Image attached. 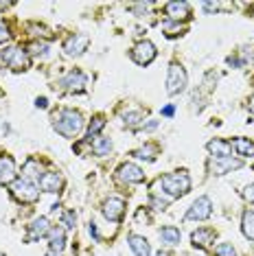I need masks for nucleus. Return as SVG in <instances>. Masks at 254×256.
Returning <instances> with one entry per match:
<instances>
[{
  "mask_svg": "<svg viewBox=\"0 0 254 256\" xmlns=\"http://www.w3.org/2000/svg\"><path fill=\"white\" fill-rule=\"evenodd\" d=\"M53 127L62 136L66 138H74L84 127V116L74 110H60L55 116H53Z\"/></svg>",
  "mask_w": 254,
  "mask_h": 256,
  "instance_id": "nucleus-1",
  "label": "nucleus"
},
{
  "mask_svg": "<svg viewBox=\"0 0 254 256\" xmlns=\"http://www.w3.org/2000/svg\"><path fill=\"white\" fill-rule=\"evenodd\" d=\"M160 184H162V190L166 197H180V195H186L190 190V180L186 176V171H176V173H169V176L160 178Z\"/></svg>",
  "mask_w": 254,
  "mask_h": 256,
  "instance_id": "nucleus-2",
  "label": "nucleus"
},
{
  "mask_svg": "<svg viewBox=\"0 0 254 256\" xmlns=\"http://www.w3.org/2000/svg\"><path fill=\"white\" fill-rule=\"evenodd\" d=\"M11 193H14V197L22 204H33L38 202L40 197V188L33 182H28V180H16L14 184H11Z\"/></svg>",
  "mask_w": 254,
  "mask_h": 256,
  "instance_id": "nucleus-3",
  "label": "nucleus"
},
{
  "mask_svg": "<svg viewBox=\"0 0 254 256\" xmlns=\"http://www.w3.org/2000/svg\"><path fill=\"white\" fill-rule=\"evenodd\" d=\"M2 62L7 64L9 68H14L16 72L26 70V68H28V55H26V50L18 48V46L4 48V50H2Z\"/></svg>",
  "mask_w": 254,
  "mask_h": 256,
  "instance_id": "nucleus-4",
  "label": "nucleus"
},
{
  "mask_svg": "<svg viewBox=\"0 0 254 256\" xmlns=\"http://www.w3.org/2000/svg\"><path fill=\"white\" fill-rule=\"evenodd\" d=\"M186 88V70L180 64H171L169 66V77H166V92L169 94H178Z\"/></svg>",
  "mask_w": 254,
  "mask_h": 256,
  "instance_id": "nucleus-5",
  "label": "nucleus"
},
{
  "mask_svg": "<svg viewBox=\"0 0 254 256\" xmlns=\"http://www.w3.org/2000/svg\"><path fill=\"white\" fill-rule=\"evenodd\" d=\"M210 212H212V202H210V197L202 195V197H198V200L193 202V206L188 208L186 219L204 221V219H208V217H210Z\"/></svg>",
  "mask_w": 254,
  "mask_h": 256,
  "instance_id": "nucleus-6",
  "label": "nucleus"
},
{
  "mask_svg": "<svg viewBox=\"0 0 254 256\" xmlns=\"http://www.w3.org/2000/svg\"><path fill=\"white\" fill-rule=\"evenodd\" d=\"M132 60H134L136 64H140V66L152 64L156 60V46L152 42H147V40L138 42L134 48H132Z\"/></svg>",
  "mask_w": 254,
  "mask_h": 256,
  "instance_id": "nucleus-7",
  "label": "nucleus"
},
{
  "mask_svg": "<svg viewBox=\"0 0 254 256\" xmlns=\"http://www.w3.org/2000/svg\"><path fill=\"white\" fill-rule=\"evenodd\" d=\"M116 178L120 180V182H125V184H140L142 180H145V173H142L140 166L132 164V162H125V164L118 166Z\"/></svg>",
  "mask_w": 254,
  "mask_h": 256,
  "instance_id": "nucleus-8",
  "label": "nucleus"
},
{
  "mask_svg": "<svg viewBox=\"0 0 254 256\" xmlns=\"http://www.w3.org/2000/svg\"><path fill=\"white\" fill-rule=\"evenodd\" d=\"M90 44V38L88 36H82V33H74L64 42V50H66V55L70 57H79L86 53V48H88Z\"/></svg>",
  "mask_w": 254,
  "mask_h": 256,
  "instance_id": "nucleus-9",
  "label": "nucleus"
},
{
  "mask_svg": "<svg viewBox=\"0 0 254 256\" xmlns=\"http://www.w3.org/2000/svg\"><path fill=\"white\" fill-rule=\"evenodd\" d=\"M60 86L64 90H68V92H84L86 90V86H88V77H86L84 72H79V70H70L60 81Z\"/></svg>",
  "mask_w": 254,
  "mask_h": 256,
  "instance_id": "nucleus-10",
  "label": "nucleus"
},
{
  "mask_svg": "<svg viewBox=\"0 0 254 256\" xmlns=\"http://www.w3.org/2000/svg\"><path fill=\"white\" fill-rule=\"evenodd\" d=\"M125 212V202L120 197H110V200L103 202V214H106L108 221H118Z\"/></svg>",
  "mask_w": 254,
  "mask_h": 256,
  "instance_id": "nucleus-11",
  "label": "nucleus"
},
{
  "mask_svg": "<svg viewBox=\"0 0 254 256\" xmlns=\"http://www.w3.org/2000/svg\"><path fill=\"white\" fill-rule=\"evenodd\" d=\"M210 173L212 176H226L228 171L241 166V160H232V158H212L210 160Z\"/></svg>",
  "mask_w": 254,
  "mask_h": 256,
  "instance_id": "nucleus-12",
  "label": "nucleus"
},
{
  "mask_svg": "<svg viewBox=\"0 0 254 256\" xmlns=\"http://www.w3.org/2000/svg\"><path fill=\"white\" fill-rule=\"evenodd\" d=\"M166 16L171 22H180L190 18V4L188 2H169L166 4Z\"/></svg>",
  "mask_w": 254,
  "mask_h": 256,
  "instance_id": "nucleus-13",
  "label": "nucleus"
},
{
  "mask_svg": "<svg viewBox=\"0 0 254 256\" xmlns=\"http://www.w3.org/2000/svg\"><path fill=\"white\" fill-rule=\"evenodd\" d=\"M48 246H50V252L55 254H60L66 248V230L62 226H55V228L48 230Z\"/></svg>",
  "mask_w": 254,
  "mask_h": 256,
  "instance_id": "nucleus-14",
  "label": "nucleus"
},
{
  "mask_svg": "<svg viewBox=\"0 0 254 256\" xmlns=\"http://www.w3.org/2000/svg\"><path fill=\"white\" fill-rule=\"evenodd\" d=\"M48 219L46 217H38V219H33V224L28 226V232H26V238L28 241H38V238H42L48 234Z\"/></svg>",
  "mask_w": 254,
  "mask_h": 256,
  "instance_id": "nucleus-15",
  "label": "nucleus"
},
{
  "mask_svg": "<svg viewBox=\"0 0 254 256\" xmlns=\"http://www.w3.org/2000/svg\"><path fill=\"white\" fill-rule=\"evenodd\" d=\"M40 186H42V190L46 193H57V190L62 188V176L55 171H48V173H42V178H40Z\"/></svg>",
  "mask_w": 254,
  "mask_h": 256,
  "instance_id": "nucleus-16",
  "label": "nucleus"
},
{
  "mask_svg": "<svg viewBox=\"0 0 254 256\" xmlns=\"http://www.w3.org/2000/svg\"><path fill=\"white\" fill-rule=\"evenodd\" d=\"M190 241H193L195 248H208L212 241H215V230L210 228H200L190 234Z\"/></svg>",
  "mask_w": 254,
  "mask_h": 256,
  "instance_id": "nucleus-17",
  "label": "nucleus"
},
{
  "mask_svg": "<svg viewBox=\"0 0 254 256\" xmlns=\"http://www.w3.org/2000/svg\"><path fill=\"white\" fill-rule=\"evenodd\" d=\"M16 178V162L9 156L0 158V184H9Z\"/></svg>",
  "mask_w": 254,
  "mask_h": 256,
  "instance_id": "nucleus-18",
  "label": "nucleus"
},
{
  "mask_svg": "<svg viewBox=\"0 0 254 256\" xmlns=\"http://www.w3.org/2000/svg\"><path fill=\"white\" fill-rule=\"evenodd\" d=\"M130 248L136 256H149L152 254V248H149V241L145 236H138V234H130Z\"/></svg>",
  "mask_w": 254,
  "mask_h": 256,
  "instance_id": "nucleus-19",
  "label": "nucleus"
},
{
  "mask_svg": "<svg viewBox=\"0 0 254 256\" xmlns=\"http://www.w3.org/2000/svg\"><path fill=\"white\" fill-rule=\"evenodd\" d=\"M158 236L164 246H178V243H180V230H178L176 226H164V228H160Z\"/></svg>",
  "mask_w": 254,
  "mask_h": 256,
  "instance_id": "nucleus-20",
  "label": "nucleus"
},
{
  "mask_svg": "<svg viewBox=\"0 0 254 256\" xmlns=\"http://www.w3.org/2000/svg\"><path fill=\"white\" fill-rule=\"evenodd\" d=\"M208 151L212 154V158H230L232 144L226 142V140H210L208 142Z\"/></svg>",
  "mask_w": 254,
  "mask_h": 256,
  "instance_id": "nucleus-21",
  "label": "nucleus"
},
{
  "mask_svg": "<svg viewBox=\"0 0 254 256\" xmlns=\"http://www.w3.org/2000/svg\"><path fill=\"white\" fill-rule=\"evenodd\" d=\"M232 149L244 158H252L254 156V142H250L248 138H234L232 140Z\"/></svg>",
  "mask_w": 254,
  "mask_h": 256,
  "instance_id": "nucleus-22",
  "label": "nucleus"
},
{
  "mask_svg": "<svg viewBox=\"0 0 254 256\" xmlns=\"http://www.w3.org/2000/svg\"><path fill=\"white\" fill-rule=\"evenodd\" d=\"M92 151H94L96 156H108L110 151H112V140L103 138V136H96L94 140H92Z\"/></svg>",
  "mask_w": 254,
  "mask_h": 256,
  "instance_id": "nucleus-23",
  "label": "nucleus"
},
{
  "mask_svg": "<svg viewBox=\"0 0 254 256\" xmlns=\"http://www.w3.org/2000/svg\"><path fill=\"white\" fill-rule=\"evenodd\" d=\"M241 230H244V234L250 238V241H254V210H246V212H244Z\"/></svg>",
  "mask_w": 254,
  "mask_h": 256,
  "instance_id": "nucleus-24",
  "label": "nucleus"
},
{
  "mask_svg": "<svg viewBox=\"0 0 254 256\" xmlns=\"http://www.w3.org/2000/svg\"><path fill=\"white\" fill-rule=\"evenodd\" d=\"M22 173H24V176H22V178L28 180V182H33V184H36V180L42 178V176H40V173H42V171H40V164H38L36 160H28L26 164H24V171H22Z\"/></svg>",
  "mask_w": 254,
  "mask_h": 256,
  "instance_id": "nucleus-25",
  "label": "nucleus"
},
{
  "mask_svg": "<svg viewBox=\"0 0 254 256\" xmlns=\"http://www.w3.org/2000/svg\"><path fill=\"white\" fill-rule=\"evenodd\" d=\"M123 120L127 127H136L140 120H145V114H142V110H127L123 112Z\"/></svg>",
  "mask_w": 254,
  "mask_h": 256,
  "instance_id": "nucleus-26",
  "label": "nucleus"
},
{
  "mask_svg": "<svg viewBox=\"0 0 254 256\" xmlns=\"http://www.w3.org/2000/svg\"><path fill=\"white\" fill-rule=\"evenodd\" d=\"M156 154H158V147H156V144H147V147L134 151L132 156H134V158H140V160H154Z\"/></svg>",
  "mask_w": 254,
  "mask_h": 256,
  "instance_id": "nucleus-27",
  "label": "nucleus"
},
{
  "mask_svg": "<svg viewBox=\"0 0 254 256\" xmlns=\"http://www.w3.org/2000/svg\"><path fill=\"white\" fill-rule=\"evenodd\" d=\"M103 127H106V118H103V116H96V118L90 123V127H88V140L96 138V134H99Z\"/></svg>",
  "mask_w": 254,
  "mask_h": 256,
  "instance_id": "nucleus-28",
  "label": "nucleus"
},
{
  "mask_svg": "<svg viewBox=\"0 0 254 256\" xmlns=\"http://www.w3.org/2000/svg\"><path fill=\"white\" fill-rule=\"evenodd\" d=\"M215 256H236V250L230 243H219L215 248Z\"/></svg>",
  "mask_w": 254,
  "mask_h": 256,
  "instance_id": "nucleus-29",
  "label": "nucleus"
},
{
  "mask_svg": "<svg viewBox=\"0 0 254 256\" xmlns=\"http://www.w3.org/2000/svg\"><path fill=\"white\" fill-rule=\"evenodd\" d=\"M162 28H164V33H166L169 38H173V36H180L178 31H182V28H180V22L176 24V22H171V20H169V22H164Z\"/></svg>",
  "mask_w": 254,
  "mask_h": 256,
  "instance_id": "nucleus-30",
  "label": "nucleus"
},
{
  "mask_svg": "<svg viewBox=\"0 0 254 256\" xmlns=\"http://www.w3.org/2000/svg\"><path fill=\"white\" fill-rule=\"evenodd\" d=\"M74 224H77V214H74L72 210L64 212V226H66L68 230H72V228H74Z\"/></svg>",
  "mask_w": 254,
  "mask_h": 256,
  "instance_id": "nucleus-31",
  "label": "nucleus"
},
{
  "mask_svg": "<svg viewBox=\"0 0 254 256\" xmlns=\"http://www.w3.org/2000/svg\"><path fill=\"white\" fill-rule=\"evenodd\" d=\"M46 48H48V44L46 42H36V44H31V55H46Z\"/></svg>",
  "mask_w": 254,
  "mask_h": 256,
  "instance_id": "nucleus-32",
  "label": "nucleus"
},
{
  "mask_svg": "<svg viewBox=\"0 0 254 256\" xmlns=\"http://www.w3.org/2000/svg\"><path fill=\"white\" fill-rule=\"evenodd\" d=\"M9 38H11V33H9V28H7V24H4V22H2V20H0V44L9 42Z\"/></svg>",
  "mask_w": 254,
  "mask_h": 256,
  "instance_id": "nucleus-33",
  "label": "nucleus"
},
{
  "mask_svg": "<svg viewBox=\"0 0 254 256\" xmlns=\"http://www.w3.org/2000/svg\"><path fill=\"white\" fill-rule=\"evenodd\" d=\"M241 195H244V200H248V202H254V184H248Z\"/></svg>",
  "mask_w": 254,
  "mask_h": 256,
  "instance_id": "nucleus-34",
  "label": "nucleus"
},
{
  "mask_svg": "<svg viewBox=\"0 0 254 256\" xmlns=\"http://www.w3.org/2000/svg\"><path fill=\"white\" fill-rule=\"evenodd\" d=\"M88 232H90L92 238H99V232H96V224H90V226H88Z\"/></svg>",
  "mask_w": 254,
  "mask_h": 256,
  "instance_id": "nucleus-35",
  "label": "nucleus"
},
{
  "mask_svg": "<svg viewBox=\"0 0 254 256\" xmlns=\"http://www.w3.org/2000/svg\"><path fill=\"white\" fill-rule=\"evenodd\" d=\"M156 127H158V120H152V123H142V130H147V132H154L156 130Z\"/></svg>",
  "mask_w": 254,
  "mask_h": 256,
  "instance_id": "nucleus-36",
  "label": "nucleus"
},
{
  "mask_svg": "<svg viewBox=\"0 0 254 256\" xmlns=\"http://www.w3.org/2000/svg\"><path fill=\"white\" fill-rule=\"evenodd\" d=\"M173 112H176V108H173V106H166V108L162 110V116H173Z\"/></svg>",
  "mask_w": 254,
  "mask_h": 256,
  "instance_id": "nucleus-37",
  "label": "nucleus"
},
{
  "mask_svg": "<svg viewBox=\"0 0 254 256\" xmlns=\"http://www.w3.org/2000/svg\"><path fill=\"white\" fill-rule=\"evenodd\" d=\"M36 106H38V108H46V106H48V103H46V98H44V96H40L38 101H36Z\"/></svg>",
  "mask_w": 254,
  "mask_h": 256,
  "instance_id": "nucleus-38",
  "label": "nucleus"
},
{
  "mask_svg": "<svg viewBox=\"0 0 254 256\" xmlns=\"http://www.w3.org/2000/svg\"><path fill=\"white\" fill-rule=\"evenodd\" d=\"M248 108H250V112L254 114V94H252L250 98H248Z\"/></svg>",
  "mask_w": 254,
  "mask_h": 256,
  "instance_id": "nucleus-39",
  "label": "nucleus"
},
{
  "mask_svg": "<svg viewBox=\"0 0 254 256\" xmlns=\"http://www.w3.org/2000/svg\"><path fill=\"white\" fill-rule=\"evenodd\" d=\"M156 256H169V254H166V252H162V250H160V252L156 254Z\"/></svg>",
  "mask_w": 254,
  "mask_h": 256,
  "instance_id": "nucleus-40",
  "label": "nucleus"
},
{
  "mask_svg": "<svg viewBox=\"0 0 254 256\" xmlns=\"http://www.w3.org/2000/svg\"><path fill=\"white\" fill-rule=\"evenodd\" d=\"M46 256H60V254H55V252H48V254H46Z\"/></svg>",
  "mask_w": 254,
  "mask_h": 256,
  "instance_id": "nucleus-41",
  "label": "nucleus"
},
{
  "mask_svg": "<svg viewBox=\"0 0 254 256\" xmlns=\"http://www.w3.org/2000/svg\"><path fill=\"white\" fill-rule=\"evenodd\" d=\"M0 256H4V254H2V252H0Z\"/></svg>",
  "mask_w": 254,
  "mask_h": 256,
  "instance_id": "nucleus-42",
  "label": "nucleus"
}]
</instances>
